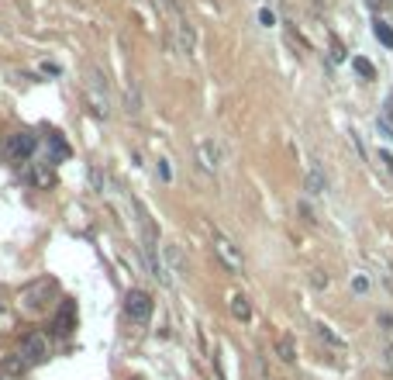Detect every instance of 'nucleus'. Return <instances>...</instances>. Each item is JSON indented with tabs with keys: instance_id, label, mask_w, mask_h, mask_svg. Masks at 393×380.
<instances>
[{
	"instance_id": "1",
	"label": "nucleus",
	"mask_w": 393,
	"mask_h": 380,
	"mask_svg": "<svg viewBox=\"0 0 393 380\" xmlns=\"http://www.w3.org/2000/svg\"><path fill=\"white\" fill-rule=\"evenodd\" d=\"M86 101L93 114L101 118H110V90H107V77L101 69H90V80H86Z\"/></svg>"
},
{
	"instance_id": "2",
	"label": "nucleus",
	"mask_w": 393,
	"mask_h": 380,
	"mask_svg": "<svg viewBox=\"0 0 393 380\" xmlns=\"http://www.w3.org/2000/svg\"><path fill=\"white\" fill-rule=\"evenodd\" d=\"M210 245H214V256L221 259V267L228 273H241V267H245V259H241V249H238L228 235H221V232H214L210 235Z\"/></svg>"
},
{
	"instance_id": "3",
	"label": "nucleus",
	"mask_w": 393,
	"mask_h": 380,
	"mask_svg": "<svg viewBox=\"0 0 393 380\" xmlns=\"http://www.w3.org/2000/svg\"><path fill=\"white\" fill-rule=\"evenodd\" d=\"M35 149H38V135L28 132V128L14 132V135H7V142H4V156L14 160V163H18V160H31Z\"/></svg>"
},
{
	"instance_id": "4",
	"label": "nucleus",
	"mask_w": 393,
	"mask_h": 380,
	"mask_svg": "<svg viewBox=\"0 0 393 380\" xmlns=\"http://www.w3.org/2000/svg\"><path fill=\"white\" fill-rule=\"evenodd\" d=\"M125 311H128V318L135 325H145L152 318V298L145 291H128L125 294Z\"/></svg>"
},
{
	"instance_id": "5",
	"label": "nucleus",
	"mask_w": 393,
	"mask_h": 380,
	"mask_svg": "<svg viewBox=\"0 0 393 380\" xmlns=\"http://www.w3.org/2000/svg\"><path fill=\"white\" fill-rule=\"evenodd\" d=\"M52 291H55L52 280H35V284H28V287H25V294H21V304H25L28 311H42Z\"/></svg>"
},
{
	"instance_id": "6",
	"label": "nucleus",
	"mask_w": 393,
	"mask_h": 380,
	"mask_svg": "<svg viewBox=\"0 0 393 380\" xmlns=\"http://www.w3.org/2000/svg\"><path fill=\"white\" fill-rule=\"evenodd\" d=\"M21 356H25L28 363H45V359H49V339H45L42 332H31L25 342H21Z\"/></svg>"
},
{
	"instance_id": "7",
	"label": "nucleus",
	"mask_w": 393,
	"mask_h": 380,
	"mask_svg": "<svg viewBox=\"0 0 393 380\" xmlns=\"http://www.w3.org/2000/svg\"><path fill=\"white\" fill-rule=\"evenodd\" d=\"M197 156H200V166H204V173H217L221 163H224V156H221V145L214 142V138H204L200 145H197Z\"/></svg>"
},
{
	"instance_id": "8",
	"label": "nucleus",
	"mask_w": 393,
	"mask_h": 380,
	"mask_svg": "<svg viewBox=\"0 0 393 380\" xmlns=\"http://www.w3.org/2000/svg\"><path fill=\"white\" fill-rule=\"evenodd\" d=\"M228 308H232V315H235L238 322H249V318H252V304H249L245 294H232V298H228Z\"/></svg>"
},
{
	"instance_id": "9",
	"label": "nucleus",
	"mask_w": 393,
	"mask_h": 380,
	"mask_svg": "<svg viewBox=\"0 0 393 380\" xmlns=\"http://www.w3.org/2000/svg\"><path fill=\"white\" fill-rule=\"evenodd\" d=\"M166 263H169L173 273H186V259H183V252H180L176 242H166Z\"/></svg>"
},
{
	"instance_id": "10",
	"label": "nucleus",
	"mask_w": 393,
	"mask_h": 380,
	"mask_svg": "<svg viewBox=\"0 0 393 380\" xmlns=\"http://www.w3.org/2000/svg\"><path fill=\"white\" fill-rule=\"evenodd\" d=\"M73 328V301H66L62 308H59V315H55V332L59 335H66Z\"/></svg>"
},
{
	"instance_id": "11",
	"label": "nucleus",
	"mask_w": 393,
	"mask_h": 380,
	"mask_svg": "<svg viewBox=\"0 0 393 380\" xmlns=\"http://www.w3.org/2000/svg\"><path fill=\"white\" fill-rule=\"evenodd\" d=\"M128 114H131V118H138V114H142V90H138V83H135V80L128 83Z\"/></svg>"
},
{
	"instance_id": "12",
	"label": "nucleus",
	"mask_w": 393,
	"mask_h": 380,
	"mask_svg": "<svg viewBox=\"0 0 393 380\" xmlns=\"http://www.w3.org/2000/svg\"><path fill=\"white\" fill-rule=\"evenodd\" d=\"M324 187H328L324 173H321L317 166H311V173H307V190H311V194H324Z\"/></svg>"
},
{
	"instance_id": "13",
	"label": "nucleus",
	"mask_w": 393,
	"mask_h": 380,
	"mask_svg": "<svg viewBox=\"0 0 393 380\" xmlns=\"http://www.w3.org/2000/svg\"><path fill=\"white\" fill-rule=\"evenodd\" d=\"M31 184H38V187L52 184V169H49L45 163H35V169H31Z\"/></svg>"
},
{
	"instance_id": "14",
	"label": "nucleus",
	"mask_w": 393,
	"mask_h": 380,
	"mask_svg": "<svg viewBox=\"0 0 393 380\" xmlns=\"http://www.w3.org/2000/svg\"><path fill=\"white\" fill-rule=\"evenodd\" d=\"M49 149H52V163L55 160H66L69 156V149H66V142L55 135V132H49Z\"/></svg>"
},
{
	"instance_id": "15",
	"label": "nucleus",
	"mask_w": 393,
	"mask_h": 380,
	"mask_svg": "<svg viewBox=\"0 0 393 380\" xmlns=\"http://www.w3.org/2000/svg\"><path fill=\"white\" fill-rule=\"evenodd\" d=\"M372 31H376V38H380L387 49H393V28L387 25V21H376V25H372Z\"/></svg>"
},
{
	"instance_id": "16",
	"label": "nucleus",
	"mask_w": 393,
	"mask_h": 380,
	"mask_svg": "<svg viewBox=\"0 0 393 380\" xmlns=\"http://www.w3.org/2000/svg\"><path fill=\"white\" fill-rule=\"evenodd\" d=\"M276 353H280V359H283V363H293V359H297V353H293V342H290V339H280V342H276Z\"/></svg>"
},
{
	"instance_id": "17",
	"label": "nucleus",
	"mask_w": 393,
	"mask_h": 380,
	"mask_svg": "<svg viewBox=\"0 0 393 380\" xmlns=\"http://www.w3.org/2000/svg\"><path fill=\"white\" fill-rule=\"evenodd\" d=\"M352 66H355V73H359V77H366V80L376 77V69H372V62H369V59H352Z\"/></svg>"
},
{
	"instance_id": "18",
	"label": "nucleus",
	"mask_w": 393,
	"mask_h": 380,
	"mask_svg": "<svg viewBox=\"0 0 393 380\" xmlns=\"http://www.w3.org/2000/svg\"><path fill=\"white\" fill-rule=\"evenodd\" d=\"M314 328H317V335H321L324 342H331L335 350H341V346H345V342H341V339H338V335H335V332H331L328 325H314Z\"/></svg>"
},
{
	"instance_id": "19",
	"label": "nucleus",
	"mask_w": 393,
	"mask_h": 380,
	"mask_svg": "<svg viewBox=\"0 0 393 380\" xmlns=\"http://www.w3.org/2000/svg\"><path fill=\"white\" fill-rule=\"evenodd\" d=\"M259 21H262V25H266V28H273V25H276V14L262 7V11H259Z\"/></svg>"
},
{
	"instance_id": "20",
	"label": "nucleus",
	"mask_w": 393,
	"mask_h": 380,
	"mask_svg": "<svg viewBox=\"0 0 393 380\" xmlns=\"http://www.w3.org/2000/svg\"><path fill=\"white\" fill-rule=\"evenodd\" d=\"M159 177H162V180H173V169H169L166 160H159Z\"/></svg>"
},
{
	"instance_id": "21",
	"label": "nucleus",
	"mask_w": 393,
	"mask_h": 380,
	"mask_svg": "<svg viewBox=\"0 0 393 380\" xmlns=\"http://www.w3.org/2000/svg\"><path fill=\"white\" fill-rule=\"evenodd\" d=\"M331 59H335V62H341V59H345V49H341L338 42H335V45H331Z\"/></svg>"
},
{
	"instance_id": "22",
	"label": "nucleus",
	"mask_w": 393,
	"mask_h": 380,
	"mask_svg": "<svg viewBox=\"0 0 393 380\" xmlns=\"http://www.w3.org/2000/svg\"><path fill=\"white\" fill-rule=\"evenodd\" d=\"M352 287H355V291L363 294V291H366V287H369V280H366V276H355V284H352Z\"/></svg>"
},
{
	"instance_id": "23",
	"label": "nucleus",
	"mask_w": 393,
	"mask_h": 380,
	"mask_svg": "<svg viewBox=\"0 0 393 380\" xmlns=\"http://www.w3.org/2000/svg\"><path fill=\"white\" fill-rule=\"evenodd\" d=\"M314 287H328V276H324V273H314Z\"/></svg>"
},
{
	"instance_id": "24",
	"label": "nucleus",
	"mask_w": 393,
	"mask_h": 380,
	"mask_svg": "<svg viewBox=\"0 0 393 380\" xmlns=\"http://www.w3.org/2000/svg\"><path fill=\"white\" fill-rule=\"evenodd\" d=\"M387 367H393V346H387Z\"/></svg>"
},
{
	"instance_id": "25",
	"label": "nucleus",
	"mask_w": 393,
	"mask_h": 380,
	"mask_svg": "<svg viewBox=\"0 0 393 380\" xmlns=\"http://www.w3.org/2000/svg\"><path fill=\"white\" fill-rule=\"evenodd\" d=\"M366 4H369V7H376V4H380V0H366Z\"/></svg>"
},
{
	"instance_id": "26",
	"label": "nucleus",
	"mask_w": 393,
	"mask_h": 380,
	"mask_svg": "<svg viewBox=\"0 0 393 380\" xmlns=\"http://www.w3.org/2000/svg\"><path fill=\"white\" fill-rule=\"evenodd\" d=\"M390 118H393V101H390Z\"/></svg>"
}]
</instances>
